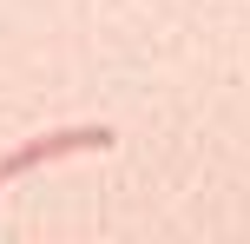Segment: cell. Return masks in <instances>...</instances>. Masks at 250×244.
Listing matches in <instances>:
<instances>
[{
	"instance_id": "obj_1",
	"label": "cell",
	"mask_w": 250,
	"mask_h": 244,
	"mask_svg": "<svg viewBox=\"0 0 250 244\" xmlns=\"http://www.w3.org/2000/svg\"><path fill=\"white\" fill-rule=\"evenodd\" d=\"M112 145H119L112 126H60V132H40V139L13 145L0 158V178H20V172H40L53 158H79V152H112Z\"/></svg>"
}]
</instances>
